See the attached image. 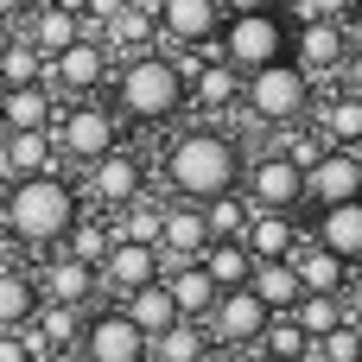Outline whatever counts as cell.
<instances>
[{
    "instance_id": "obj_40",
    "label": "cell",
    "mask_w": 362,
    "mask_h": 362,
    "mask_svg": "<svg viewBox=\"0 0 362 362\" xmlns=\"http://www.w3.org/2000/svg\"><path fill=\"white\" fill-rule=\"evenodd\" d=\"M356 0H299V19H344Z\"/></svg>"
},
{
    "instance_id": "obj_23",
    "label": "cell",
    "mask_w": 362,
    "mask_h": 362,
    "mask_svg": "<svg viewBox=\"0 0 362 362\" xmlns=\"http://www.w3.org/2000/svg\"><path fill=\"white\" fill-rule=\"evenodd\" d=\"M57 121V89L51 83H19L0 95V134H32Z\"/></svg>"
},
{
    "instance_id": "obj_34",
    "label": "cell",
    "mask_w": 362,
    "mask_h": 362,
    "mask_svg": "<svg viewBox=\"0 0 362 362\" xmlns=\"http://www.w3.org/2000/svg\"><path fill=\"white\" fill-rule=\"evenodd\" d=\"M197 261H204V274L216 280V293H229V286H248V274H255V255H248L242 242H210Z\"/></svg>"
},
{
    "instance_id": "obj_28",
    "label": "cell",
    "mask_w": 362,
    "mask_h": 362,
    "mask_svg": "<svg viewBox=\"0 0 362 362\" xmlns=\"http://www.w3.org/2000/svg\"><path fill=\"white\" fill-rule=\"evenodd\" d=\"M146 362H210V331L197 318H178L159 337H146Z\"/></svg>"
},
{
    "instance_id": "obj_36",
    "label": "cell",
    "mask_w": 362,
    "mask_h": 362,
    "mask_svg": "<svg viewBox=\"0 0 362 362\" xmlns=\"http://www.w3.org/2000/svg\"><path fill=\"white\" fill-rule=\"evenodd\" d=\"M293 318H299V325H305V337L318 344V337H325V331H337L350 312H344V293H305V299L293 305Z\"/></svg>"
},
{
    "instance_id": "obj_37",
    "label": "cell",
    "mask_w": 362,
    "mask_h": 362,
    "mask_svg": "<svg viewBox=\"0 0 362 362\" xmlns=\"http://www.w3.org/2000/svg\"><path fill=\"white\" fill-rule=\"evenodd\" d=\"M45 64H51V57H45L25 32L0 51V76H6V89H19V83H45Z\"/></svg>"
},
{
    "instance_id": "obj_10",
    "label": "cell",
    "mask_w": 362,
    "mask_h": 362,
    "mask_svg": "<svg viewBox=\"0 0 362 362\" xmlns=\"http://www.w3.org/2000/svg\"><path fill=\"white\" fill-rule=\"evenodd\" d=\"M267 318H274V312L255 299V286H229V293H216L204 331H210V344H223V350H255L261 331H267Z\"/></svg>"
},
{
    "instance_id": "obj_4",
    "label": "cell",
    "mask_w": 362,
    "mask_h": 362,
    "mask_svg": "<svg viewBox=\"0 0 362 362\" xmlns=\"http://www.w3.org/2000/svg\"><path fill=\"white\" fill-rule=\"evenodd\" d=\"M312 102H318V83H312V70H299L293 51L242 76V108H248L255 121H267V127L312 121Z\"/></svg>"
},
{
    "instance_id": "obj_5",
    "label": "cell",
    "mask_w": 362,
    "mask_h": 362,
    "mask_svg": "<svg viewBox=\"0 0 362 362\" xmlns=\"http://www.w3.org/2000/svg\"><path fill=\"white\" fill-rule=\"evenodd\" d=\"M293 51V19L280 6H255V13H223V32H216V57H229L242 76L286 57Z\"/></svg>"
},
{
    "instance_id": "obj_41",
    "label": "cell",
    "mask_w": 362,
    "mask_h": 362,
    "mask_svg": "<svg viewBox=\"0 0 362 362\" xmlns=\"http://www.w3.org/2000/svg\"><path fill=\"white\" fill-rule=\"evenodd\" d=\"M344 312H350V325H362V261L350 267V280H344Z\"/></svg>"
},
{
    "instance_id": "obj_45",
    "label": "cell",
    "mask_w": 362,
    "mask_h": 362,
    "mask_svg": "<svg viewBox=\"0 0 362 362\" xmlns=\"http://www.w3.org/2000/svg\"><path fill=\"white\" fill-rule=\"evenodd\" d=\"M223 13H255V6H274V0H216Z\"/></svg>"
},
{
    "instance_id": "obj_44",
    "label": "cell",
    "mask_w": 362,
    "mask_h": 362,
    "mask_svg": "<svg viewBox=\"0 0 362 362\" xmlns=\"http://www.w3.org/2000/svg\"><path fill=\"white\" fill-rule=\"evenodd\" d=\"M32 362H89V356H83V350H38Z\"/></svg>"
},
{
    "instance_id": "obj_21",
    "label": "cell",
    "mask_w": 362,
    "mask_h": 362,
    "mask_svg": "<svg viewBox=\"0 0 362 362\" xmlns=\"http://www.w3.org/2000/svg\"><path fill=\"white\" fill-rule=\"evenodd\" d=\"M312 242L356 267L362 261V197H350V204H325V210L312 216Z\"/></svg>"
},
{
    "instance_id": "obj_12",
    "label": "cell",
    "mask_w": 362,
    "mask_h": 362,
    "mask_svg": "<svg viewBox=\"0 0 362 362\" xmlns=\"http://www.w3.org/2000/svg\"><path fill=\"white\" fill-rule=\"evenodd\" d=\"M362 197V146H325L305 165V204H350Z\"/></svg>"
},
{
    "instance_id": "obj_33",
    "label": "cell",
    "mask_w": 362,
    "mask_h": 362,
    "mask_svg": "<svg viewBox=\"0 0 362 362\" xmlns=\"http://www.w3.org/2000/svg\"><path fill=\"white\" fill-rule=\"evenodd\" d=\"M255 350H261L267 362H305V356H312V337H305V325H299L293 312H274Z\"/></svg>"
},
{
    "instance_id": "obj_26",
    "label": "cell",
    "mask_w": 362,
    "mask_h": 362,
    "mask_svg": "<svg viewBox=\"0 0 362 362\" xmlns=\"http://www.w3.org/2000/svg\"><path fill=\"white\" fill-rule=\"evenodd\" d=\"M102 45H108V51L121 45V57L153 51V45H159V19H153V6H127V0H121V6L108 13V25H102Z\"/></svg>"
},
{
    "instance_id": "obj_38",
    "label": "cell",
    "mask_w": 362,
    "mask_h": 362,
    "mask_svg": "<svg viewBox=\"0 0 362 362\" xmlns=\"http://www.w3.org/2000/svg\"><path fill=\"white\" fill-rule=\"evenodd\" d=\"M312 356L318 362H362V325H337V331H325L318 344H312Z\"/></svg>"
},
{
    "instance_id": "obj_27",
    "label": "cell",
    "mask_w": 362,
    "mask_h": 362,
    "mask_svg": "<svg viewBox=\"0 0 362 362\" xmlns=\"http://www.w3.org/2000/svg\"><path fill=\"white\" fill-rule=\"evenodd\" d=\"M286 261H293V274H299L305 293H344V280H350V261H337V255L318 248V242H299Z\"/></svg>"
},
{
    "instance_id": "obj_51",
    "label": "cell",
    "mask_w": 362,
    "mask_h": 362,
    "mask_svg": "<svg viewBox=\"0 0 362 362\" xmlns=\"http://www.w3.org/2000/svg\"><path fill=\"white\" fill-rule=\"evenodd\" d=\"M305 362H318V356H305Z\"/></svg>"
},
{
    "instance_id": "obj_32",
    "label": "cell",
    "mask_w": 362,
    "mask_h": 362,
    "mask_svg": "<svg viewBox=\"0 0 362 362\" xmlns=\"http://www.w3.org/2000/svg\"><path fill=\"white\" fill-rule=\"evenodd\" d=\"M57 248H64V255H76V261H89V267H102V255L115 248V223H108L102 210H83Z\"/></svg>"
},
{
    "instance_id": "obj_50",
    "label": "cell",
    "mask_w": 362,
    "mask_h": 362,
    "mask_svg": "<svg viewBox=\"0 0 362 362\" xmlns=\"http://www.w3.org/2000/svg\"><path fill=\"white\" fill-rule=\"evenodd\" d=\"M0 95H6V76H0Z\"/></svg>"
},
{
    "instance_id": "obj_3",
    "label": "cell",
    "mask_w": 362,
    "mask_h": 362,
    "mask_svg": "<svg viewBox=\"0 0 362 362\" xmlns=\"http://www.w3.org/2000/svg\"><path fill=\"white\" fill-rule=\"evenodd\" d=\"M115 115L121 121H140V127H159V121H172L178 108H191V89H185V76L172 70V57L153 45V51H134L127 64H115Z\"/></svg>"
},
{
    "instance_id": "obj_42",
    "label": "cell",
    "mask_w": 362,
    "mask_h": 362,
    "mask_svg": "<svg viewBox=\"0 0 362 362\" xmlns=\"http://www.w3.org/2000/svg\"><path fill=\"white\" fill-rule=\"evenodd\" d=\"M0 362H32V344H25V331H0Z\"/></svg>"
},
{
    "instance_id": "obj_43",
    "label": "cell",
    "mask_w": 362,
    "mask_h": 362,
    "mask_svg": "<svg viewBox=\"0 0 362 362\" xmlns=\"http://www.w3.org/2000/svg\"><path fill=\"white\" fill-rule=\"evenodd\" d=\"M337 76H344V89H350V95H362V45H350V57H344V70H337Z\"/></svg>"
},
{
    "instance_id": "obj_9",
    "label": "cell",
    "mask_w": 362,
    "mask_h": 362,
    "mask_svg": "<svg viewBox=\"0 0 362 362\" xmlns=\"http://www.w3.org/2000/svg\"><path fill=\"white\" fill-rule=\"evenodd\" d=\"M108 76H115V51H108L95 32H83L76 45H64V51L45 64V83H51L57 95H95Z\"/></svg>"
},
{
    "instance_id": "obj_30",
    "label": "cell",
    "mask_w": 362,
    "mask_h": 362,
    "mask_svg": "<svg viewBox=\"0 0 362 362\" xmlns=\"http://www.w3.org/2000/svg\"><path fill=\"white\" fill-rule=\"evenodd\" d=\"M121 312L146 331V337H159L165 325H178V305H172V293H165V280H146V286H134L127 299H121Z\"/></svg>"
},
{
    "instance_id": "obj_1",
    "label": "cell",
    "mask_w": 362,
    "mask_h": 362,
    "mask_svg": "<svg viewBox=\"0 0 362 362\" xmlns=\"http://www.w3.org/2000/svg\"><path fill=\"white\" fill-rule=\"evenodd\" d=\"M242 172H248V153L223 127H185L165 146V185H172V197L210 204L223 191H242Z\"/></svg>"
},
{
    "instance_id": "obj_35",
    "label": "cell",
    "mask_w": 362,
    "mask_h": 362,
    "mask_svg": "<svg viewBox=\"0 0 362 362\" xmlns=\"http://www.w3.org/2000/svg\"><path fill=\"white\" fill-rule=\"evenodd\" d=\"M248 197L242 191H223V197H210L204 204V223H210V242H242V229H248Z\"/></svg>"
},
{
    "instance_id": "obj_7",
    "label": "cell",
    "mask_w": 362,
    "mask_h": 362,
    "mask_svg": "<svg viewBox=\"0 0 362 362\" xmlns=\"http://www.w3.org/2000/svg\"><path fill=\"white\" fill-rule=\"evenodd\" d=\"M83 172H89V178H83V204L102 210V216H115V210H127L134 197H146V153H140V146H108V153L89 159Z\"/></svg>"
},
{
    "instance_id": "obj_8",
    "label": "cell",
    "mask_w": 362,
    "mask_h": 362,
    "mask_svg": "<svg viewBox=\"0 0 362 362\" xmlns=\"http://www.w3.org/2000/svg\"><path fill=\"white\" fill-rule=\"evenodd\" d=\"M242 197L255 210H293L299 216V204H305V165L286 159L280 146H261L248 159V172H242Z\"/></svg>"
},
{
    "instance_id": "obj_31",
    "label": "cell",
    "mask_w": 362,
    "mask_h": 362,
    "mask_svg": "<svg viewBox=\"0 0 362 362\" xmlns=\"http://www.w3.org/2000/svg\"><path fill=\"white\" fill-rule=\"evenodd\" d=\"M32 312H38V280H32L25 267H6V261H0V331L32 325Z\"/></svg>"
},
{
    "instance_id": "obj_6",
    "label": "cell",
    "mask_w": 362,
    "mask_h": 362,
    "mask_svg": "<svg viewBox=\"0 0 362 362\" xmlns=\"http://www.w3.org/2000/svg\"><path fill=\"white\" fill-rule=\"evenodd\" d=\"M51 146H57V159L89 165V159H102L108 146H121V115H115L108 102H95V95H76L70 108H57Z\"/></svg>"
},
{
    "instance_id": "obj_22",
    "label": "cell",
    "mask_w": 362,
    "mask_h": 362,
    "mask_svg": "<svg viewBox=\"0 0 362 362\" xmlns=\"http://www.w3.org/2000/svg\"><path fill=\"white\" fill-rule=\"evenodd\" d=\"M45 57H57L64 45H76L83 38V13L76 6H64V0H32V13H25V25H19Z\"/></svg>"
},
{
    "instance_id": "obj_2",
    "label": "cell",
    "mask_w": 362,
    "mask_h": 362,
    "mask_svg": "<svg viewBox=\"0 0 362 362\" xmlns=\"http://www.w3.org/2000/svg\"><path fill=\"white\" fill-rule=\"evenodd\" d=\"M83 216V197L64 185V172H38V178H13L0 191V229L19 248H57L70 235V223Z\"/></svg>"
},
{
    "instance_id": "obj_14",
    "label": "cell",
    "mask_w": 362,
    "mask_h": 362,
    "mask_svg": "<svg viewBox=\"0 0 362 362\" xmlns=\"http://www.w3.org/2000/svg\"><path fill=\"white\" fill-rule=\"evenodd\" d=\"M293 57H299V70H312V83L318 76H337L344 57H350L344 19H299L293 25Z\"/></svg>"
},
{
    "instance_id": "obj_47",
    "label": "cell",
    "mask_w": 362,
    "mask_h": 362,
    "mask_svg": "<svg viewBox=\"0 0 362 362\" xmlns=\"http://www.w3.org/2000/svg\"><path fill=\"white\" fill-rule=\"evenodd\" d=\"M13 38H19V19H0V51H6Z\"/></svg>"
},
{
    "instance_id": "obj_39",
    "label": "cell",
    "mask_w": 362,
    "mask_h": 362,
    "mask_svg": "<svg viewBox=\"0 0 362 362\" xmlns=\"http://www.w3.org/2000/svg\"><path fill=\"white\" fill-rule=\"evenodd\" d=\"M280 153H286V159H299V165H312V159L325 153V140H318V134H305V121H293V127H280Z\"/></svg>"
},
{
    "instance_id": "obj_15",
    "label": "cell",
    "mask_w": 362,
    "mask_h": 362,
    "mask_svg": "<svg viewBox=\"0 0 362 362\" xmlns=\"http://www.w3.org/2000/svg\"><path fill=\"white\" fill-rule=\"evenodd\" d=\"M153 19H159L165 45H216V32H223L216 0H153Z\"/></svg>"
},
{
    "instance_id": "obj_18",
    "label": "cell",
    "mask_w": 362,
    "mask_h": 362,
    "mask_svg": "<svg viewBox=\"0 0 362 362\" xmlns=\"http://www.w3.org/2000/svg\"><path fill=\"white\" fill-rule=\"evenodd\" d=\"M102 293H115V299H127L134 286H146V280H159V248H146V242H115L108 255H102Z\"/></svg>"
},
{
    "instance_id": "obj_11",
    "label": "cell",
    "mask_w": 362,
    "mask_h": 362,
    "mask_svg": "<svg viewBox=\"0 0 362 362\" xmlns=\"http://www.w3.org/2000/svg\"><path fill=\"white\" fill-rule=\"evenodd\" d=\"M76 350L89 362H146V331H140L121 305H115V312H89Z\"/></svg>"
},
{
    "instance_id": "obj_29",
    "label": "cell",
    "mask_w": 362,
    "mask_h": 362,
    "mask_svg": "<svg viewBox=\"0 0 362 362\" xmlns=\"http://www.w3.org/2000/svg\"><path fill=\"white\" fill-rule=\"evenodd\" d=\"M248 286H255V299H261L267 312H293V305L305 299V286H299V274H293V261H255V274H248Z\"/></svg>"
},
{
    "instance_id": "obj_25",
    "label": "cell",
    "mask_w": 362,
    "mask_h": 362,
    "mask_svg": "<svg viewBox=\"0 0 362 362\" xmlns=\"http://www.w3.org/2000/svg\"><path fill=\"white\" fill-rule=\"evenodd\" d=\"M191 108H210V115L242 108V70L229 57H204V70L191 76Z\"/></svg>"
},
{
    "instance_id": "obj_13",
    "label": "cell",
    "mask_w": 362,
    "mask_h": 362,
    "mask_svg": "<svg viewBox=\"0 0 362 362\" xmlns=\"http://www.w3.org/2000/svg\"><path fill=\"white\" fill-rule=\"evenodd\" d=\"M38 299H51V305H83V312H89V305L102 299V274H95L89 261L51 248L45 267H38Z\"/></svg>"
},
{
    "instance_id": "obj_49",
    "label": "cell",
    "mask_w": 362,
    "mask_h": 362,
    "mask_svg": "<svg viewBox=\"0 0 362 362\" xmlns=\"http://www.w3.org/2000/svg\"><path fill=\"white\" fill-rule=\"evenodd\" d=\"M350 13H356V25H362V0H356V6H350Z\"/></svg>"
},
{
    "instance_id": "obj_20",
    "label": "cell",
    "mask_w": 362,
    "mask_h": 362,
    "mask_svg": "<svg viewBox=\"0 0 362 362\" xmlns=\"http://www.w3.org/2000/svg\"><path fill=\"white\" fill-rule=\"evenodd\" d=\"M57 146H51V127H32V134H0V178H38V172H57Z\"/></svg>"
},
{
    "instance_id": "obj_46",
    "label": "cell",
    "mask_w": 362,
    "mask_h": 362,
    "mask_svg": "<svg viewBox=\"0 0 362 362\" xmlns=\"http://www.w3.org/2000/svg\"><path fill=\"white\" fill-rule=\"evenodd\" d=\"M32 13V0H0V19H25Z\"/></svg>"
},
{
    "instance_id": "obj_17",
    "label": "cell",
    "mask_w": 362,
    "mask_h": 362,
    "mask_svg": "<svg viewBox=\"0 0 362 362\" xmlns=\"http://www.w3.org/2000/svg\"><path fill=\"white\" fill-rule=\"evenodd\" d=\"M299 242H305V229H299V216H293V210H248L242 248H248L255 261H286Z\"/></svg>"
},
{
    "instance_id": "obj_16",
    "label": "cell",
    "mask_w": 362,
    "mask_h": 362,
    "mask_svg": "<svg viewBox=\"0 0 362 362\" xmlns=\"http://www.w3.org/2000/svg\"><path fill=\"white\" fill-rule=\"evenodd\" d=\"M210 248V223H204V204L191 197H172L165 216H159V255L165 261H197Z\"/></svg>"
},
{
    "instance_id": "obj_19",
    "label": "cell",
    "mask_w": 362,
    "mask_h": 362,
    "mask_svg": "<svg viewBox=\"0 0 362 362\" xmlns=\"http://www.w3.org/2000/svg\"><path fill=\"white\" fill-rule=\"evenodd\" d=\"M159 280H165L178 318H197V325L210 318V305H216V280L204 274V261H165V255H159Z\"/></svg>"
},
{
    "instance_id": "obj_48",
    "label": "cell",
    "mask_w": 362,
    "mask_h": 362,
    "mask_svg": "<svg viewBox=\"0 0 362 362\" xmlns=\"http://www.w3.org/2000/svg\"><path fill=\"white\" fill-rule=\"evenodd\" d=\"M229 362H267V356H261V350H242V356H229Z\"/></svg>"
},
{
    "instance_id": "obj_24",
    "label": "cell",
    "mask_w": 362,
    "mask_h": 362,
    "mask_svg": "<svg viewBox=\"0 0 362 362\" xmlns=\"http://www.w3.org/2000/svg\"><path fill=\"white\" fill-rule=\"evenodd\" d=\"M305 127H318V140H325V146H362V95H350V89L318 95Z\"/></svg>"
}]
</instances>
